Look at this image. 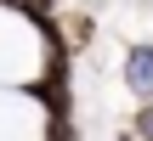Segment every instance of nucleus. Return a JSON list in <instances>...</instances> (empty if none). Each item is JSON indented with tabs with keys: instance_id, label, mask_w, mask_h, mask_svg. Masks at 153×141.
Wrapping results in <instances>:
<instances>
[{
	"instance_id": "nucleus-2",
	"label": "nucleus",
	"mask_w": 153,
	"mask_h": 141,
	"mask_svg": "<svg viewBox=\"0 0 153 141\" xmlns=\"http://www.w3.org/2000/svg\"><path fill=\"white\" fill-rule=\"evenodd\" d=\"M119 141H136V136H131V130H125V136H119Z\"/></svg>"
},
{
	"instance_id": "nucleus-1",
	"label": "nucleus",
	"mask_w": 153,
	"mask_h": 141,
	"mask_svg": "<svg viewBox=\"0 0 153 141\" xmlns=\"http://www.w3.org/2000/svg\"><path fill=\"white\" fill-rule=\"evenodd\" d=\"M119 79H125V90H131L136 102H153V40H136V45L125 51Z\"/></svg>"
}]
</instances>
